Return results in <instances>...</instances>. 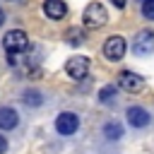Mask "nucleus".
<instances>
[{"label": "nucleus", "mask_w": 154, "mask_h": 154, "mask_svg": "<svg viewBox=\"0 0 154 154\" xmlns=\"http://www.w3.org/2000/svg\"><path fill=\"white\" fill-rule=\"evenodd\" d=\"M82 19H84V26L99 29V26H103V24L108 22V12H106V7H103L101 2H89V5L84 7Z\"/></svg>", "instance_id": "1"}, {"label": "nucleus", "mask_w": 154, "mask_h": 154, "mask_svg": "<svg viewBox=\"0 0 154 154\" xmlns=\"http://www.w3.org/2000/svg\"><path fill=\"white\" fill-rule=\"evenodd\" d=\"M7 152V140H5V135H0V154H5Z\"/></svg>", "instance_id": "16"}, {"label": "nucleus", "mask_w": 154, "mask_h": 154, "mask_svg": "<svg viewBox=\"0 0 154 154\" xmlns=\"http://www.w3.org/2000/svg\"><path fill=\"white\" fill-rule=\"evenodd\" d=\"M103 135H106L108 140H120V135H123V125L116 123V120H108V123L103 125Z\"/></svg>", "instance_id": "12"}, {"label": "nucleus", "mask_w": 154, "mask_h": 154, "mask_svg": "<svg viewBox=\"0 0 154 154\" xmlns=\"http://www.w3.org/2000/svg\"><path fill=\"white\" fill-rule=\"evenodd\" d=\"M65 41H67L70 46H79V43L84 41V29H82V26H70V29L65 31Z\"/></svg>", "instance_id": "11"}, {"label": "nucleus", "mask_w": 154, "mask_h": 154, "mask_svg": "<svg viewBox=\"0 0 154 154\" xmlns=\"http://www.w3.org/2000/svg\"><path fill=\"white\" fill-rule=\"evenodd\" d=\"M142 14H144V19L154 22V0H144L142 2Z\"/></svg>", "instance_id": "15"}, {"label": "nucleus", "mask_w": 154, "mask_h": 154, "mask_svg": "<svg viewBox=\"0 0 154 154\" xmlns=\"http://www.w3.org/2000/svg\"><path fill=\"white\" fill-rule=\"evenodd\" d=\"M2 22H5V14H2V10H0V26H2Z\"/></svg>", "instance_id": "18"}, {"label": "nucleus", "mask_w": 154, "mask_h": 154, "mask_svg": "<svg viewBox=\"0 0 154 154\" xmlns=\"http://www.w3.org/2000/svg\"><path fill=\"white\" fill-rule=\"evenodd\" d=\"M65 72H67L72 79H82V77H87V72H89V58H84V55H75V58H70L67 65H65Z\"/></svg>", "instance_id": "5"}, {"label": "nucleus", "mask_w": 154, "mask_h": 154, "mask_svg": "<svg viewBox=\"0 0 154 154\" xmlns=\"http://www.w3.org/2000/svg\"><path fill=\"white\" fill-rule=\"evenodd\" d=\"M26 46H29V38H26V34L22 31V29H12V31H7L5 36H2V48H5V53H22V51H26Z\"/></svg>", "instance_id": "2"}, {"label": "nucleus", "mask_w": 154, "mask_h": 154, "mask_svg": "<svg viewBox=\"0 0 154 154\" xmlns=\"http://www.w3.org/2000/svg\"><path fill=\"white\" fill-rule=\"evenodd\" d=\"M142 2H144V0H142Z\"/></svg>", "instance_id": "19"}, {"label": "nucleus", "mask_w": 154, "mask_h": 154, "mask_svg": "<svg viewBox=\"0 0 154 154\" xmlns=\"http://www.w3.org/2000/svg\"><path fill=\"white\" fill-rule=\"evenodd\" d=\"M113 96H116V87L113 84H106L101 91H99V99L106 103V101H113Z\"/></svg>", "instance_id": "14"}, {"label": "nucleus", "mask_w": 154, "mask_h": 154, "mask_svg": "<svg viewBox=\"0 0 154 154\" xmlns=\"http://www.w3.org/2000/svg\"><path fill=\"white\" fill-rule=\"evenodd\" d=\"M22 101H24L26 106H41V103H43V96H41V91H36V89H31V91H24V96H22Z\"/></svg>", "instance_id": "13"}, {"label": "nucleus", "mask_w": 154, "mask_h": 154, "mask_svg": "<svg viewBox=\"0 0 154 154\" xmlns=\"http://www.w3.org/2000/svg\"><path fill=\"white\" fill-rule=\"evenodd\" d=\"M132 48H135L137 55H149V53L154 51V34H152V31H140Z\"/></svg>", "instance_id": "7"}, {"label": "nucleus", "mask_w": 154, "mask_h": 154, "mask_svg": "<svg viewBox=\"0 0 154 154\" xmlns=\"http://www.w3.org/2000/svg\"><path fill=\"white\" fill-rule=\"evenodd\" d=\"M111 2H113L116 7H125V2H128V0H111Z\"/></svg>", "instance_id": "17"}, {"label": "nucleus", "mask_w": 154, "mask_h": 154, "mask_svg": "<svg viewBox=\"0 0 154 154\" xmlns=\"http://www.w3.org/2000/svg\"><path fill=\"white\" fill-rule=\"evenodd\" d=\"M125 48H128V46H125V38L116 34V36H108V38H106V43H103V55H106L111 63H116V60H120V58L125 55Z\"/></svg>", "instance_id": "3"}, {"label": "nucleus", "mask_w": 154, "mask_h": 154, "mask_svg": "<svg viewBox=\"0 0 154 154\" xmlns=\"http://www.w3.org/2000/svg\"><path fill=\"white\" fill-rule=\"evenodd\" d=\"M17 123H19L17 111L10 106H2L0 108V130H12V128H17Z\"/></svg>", "instance_id": "10"}, {"label": "nucleus", "mask_w": 154, "mask_h": 154, "mask_svg": "<svg viewBox=\"0 0 154 154\" xmlns=\"http://www.w3.org/2000/svg\"><path fill=\"white\" fill-rule=\"evenodd\" d=\"M118 84H120V89H125V91H140V89L144 87V79H142L137 72H130V70H125V72H120V77H118Z\"/></svg>", "instance_id": "6"}, {"label": "nucleus", "mask_w": 154, "mask_h": 154, "mask_svg": "<svg viewBox=\"0 0 154 154\" xmlns=\"http://www.w3.org/2000/svg\"><path fill=\"white\" fill-rule=\"evenodd\" d=\"M77 128H79V118L75 116V113H70V111H65V113H60L58 118H55V130H58V135H75L77 132Z\"/></svg>", "instance_id": "4"}, {"label": "nucleus", "mask_w": 154, "mask_h": 154, "mask_svg": "<svg viewBox=\"0 0 154 154\" xmlns=\"http://www.w3.org/2000/svg\"><path fill=\"white\" fill-rule=\"evenodd\" d=\"M43 12L48 19H63L67 14V5L63 0H43Z\"/></svg>", "instance_id": "9"}, {"label": "nucleus", "mask_w": 154, "mask_h": 154, "mask_svg": "<svg viewBox=\"0 0 154 154\" xmlns=\"http://www.w3.org/2000/svg\"><path fill=\"white\" fill-rule=\"evenodd\" d=\"M125 116H128V123H130L132 128H144V125H149V113H147L142 106H130Z\"/></svg>", "instance_id": "8"}]
</instances>
